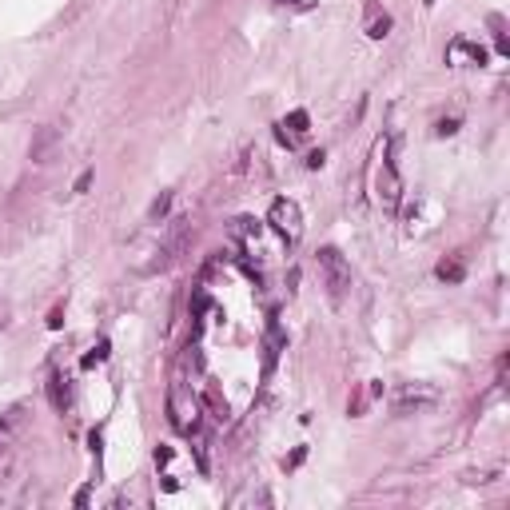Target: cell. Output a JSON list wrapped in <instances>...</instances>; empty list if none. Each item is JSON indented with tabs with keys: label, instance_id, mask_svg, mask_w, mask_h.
Masks as SVG:
<instances>
[{
	"label": "cell",
	"instance_id": "6da1fadb",
	"mask_svg": "<svg viewBox=\"0 0 510 510\" xmlns=\"http://www.w3.org/2000/svg\"><path fill=\"white\" fill-rule=\"evenodd\" d=\"M200 415H203L200 399L191 395L188 379L176 371L172 387H167V422H172L179 434H196V427H200Z\"/></svg>",
	"mask_w": 510,
	"mask_h": 510
},
{
	"label": "cell",
	"instance_id": "7a4b0ae2",
	"mask_svg": "<svg viewBox=\"0 0 510 510\" xmlns=\"http://www.w3.org/2000/svg\"><path fill=\"white\" fill-rule=\"evenodd\" d=\"M315 263H319V275H323V287H327V295H331V300H343L347 291H351V283H355V275H351V263L343 259V251H339V247H319Z\"/></svg>",
	"mask_w": 510,
	"mask_h": 510
},
{
	"label": "cell",
	"instance_id": "3957f363",
	"mask_svg": "<svg viewBox=\"0 0 510 510\" xmlns=\"http://www.w3.org/2000/svg\"><path fill=\"white\" fill-rule=\"evenodd\" d=\"M267 223H271V232H275L283 244H291V247L303 239V208L295 200H287V196L271 200V208H267Z\"/></svg>",
	"mask_w": 510,
	"mask_h": 510
},
{
	"label": "cell",
	"instance_id": "277c9868",
	"mask_svg": "<svg viewBox=\"0 0 510 510\" xmlns=\"http://www.w3.org/2000/svg\"><path fill=\"white\" fill-rule=\"evenodd\" d=\"M375 203L383 211H395L403 208V176H399V167H395V155H383V164H379V172H375Z\"/></svg>",
	"mask_w": 510,
	"mask_h": 510
},
{
	"label": "cell",
	"instance_id": "5b68a950",
	"mask_svg": "<svg viewBox=\"0 0 510 510\" xmlns=\"http://www.w3.org/2000/svg\"><path fill=\"white\" fill-rule=\"evenodd\" d=\"M439 403V387L434 383H403L395 395H391V410L395 415H422Z\"/></svg>",
	"mask_w": 510,
	"mask_h": 510
},
{
	"label": "cell",
	"instance_id": "8992f818",
	"mask_svg": "<svg viewBox=\"0 0 510 510\" xmlns=\"http://www.w3.org/2000/svg\"><path fill=\"white\" fill-rule=\"evenodd\" d=\"M490 52L482 45H475V40H466V36H455L451 45H446V64L455 68H487Z\"/></svg>",
	"mask_w": 510,
	"mask_h": 510
},
{
	"label": "cell",
	"instance_id": "52a82bcc",
	"mask_svg": "<svg viewBox=\"0 0 510 510\" xmlns=\"http://www.w3.org/2000/svg\"><path fill=\"white\" fill-rule=\"evenodd\" d=\"M307 128H311V116L303 108H295V112H287V116L275 124V140L283 148H300V140L307 136Z\"/></svg>",
	"mask_w": 510,
	"mask_h": 510
},
{
	"label": "cell",
	"instance_id": "ba28073f",
	"mask_svg": "<svg viewBox=\"0 0 510 510\" xmlns=\"http://www.w3.org/2000/svg\"><path fill=\"white\" fill-rule=\"evenodd\" d=\"M391 28H395V20H391V12L379 4V0H367V24H363V32L371 36V40H387Z\"/></svg>",
	"mask_w": 510,
	"mask_h": 510
},
{
	"label": "cell",
	"instance_id": "9c48e42d",
	"mask_svg": "<svg viewBox=\"0 0 510 510\" xmlns=\"http://www.w3.org/2000/svg\"><path fill=\"white\" fill-rule=\"evenodd\" d=\"M56 144H60V128H56V124H45V128L32 136V144H28V155H32L36 164H48V155H52Z\"/></svg>",
	"mask_w": 510,
	"mask_h": 510
},
{
	"label": "cell",
	"instance_id": "30bf717a",
	"mask_svg": "<svg viewBox=\"0 0 510 510\" xmlns=\"http://www.w3.org/2000/svg\"><path fill=\"white\" fill-rule=\"evenodd\" d=\"M434 275L443 279V283H463L466 279V259L463 255H446L443 263L434 267Z\"/></svg>",
	"mask_w": 510,
	"mask_h": 510
},
{
	"label": "cell",
	"instance_id": "8fae6325",
	"mask_svg": "<svg viewBox=\"0 0 510 510\" xmlns=\"http://www.w3.org/2000/svg\"><path fill=\"white\" fill-rule=\"evenodd\" d=\"M379 395H383V387H379L375 379H371V383H363V387H359V395H355L351 403H347V415H355V419H359V415H363V410L371 407V403H375Z\"/></svg>",
	"mask_w": 510,
	"mask_h": 510
},
{
	"label": "cell",
	"instance_id": "7c38bea8",
	"mask_svg": "<svg viewBox=\"0 0 510 510\" xmlns=\"http://www.w3.org/2000/svg\"><path fill=\"white\" fill-rule=\"evenodd\" d=\"M200 407L208 410V415H211V419H215V422H227V399H223V395H220V391H215V387H208V391H203Z\"/></svg>",
	"mask_w": 510,
	"mask_h": 510
},
{
	"label": "cell",
	"instance_id": "4fadbf2b",
	"mask_svg": "<svg viewBox=\"0 0 510 510\" xmlns=\"http://www.w3.org/2000/svg\"><path fill=\"white\" fill-rule=\"evenodd\" d=\"M172 200H176L172 191H160V196L152 200V208H148L144 223H164V220H167V211H172Z\"/></svg>",
	"mask_w": 510,
	"mask_h": 510
},
{
	"label": "cell",
	"instance_id": "5bb4252c",
	"mask_svg": "<svg viewBox=\"0 0 510 510\" xmlns=\"http://www.w3.org/2000/svg\"><path fill=\"white\" fill-rule=\"evenodd\" d=\"M48 399H52V407H56V410H64V407H68V383H64L60 375L48 379Z\"/></svg>",
	"mask_w": 510,
	"mask_h": 510
},
{
	"label": "cell",
	"instance_id": "9a60e30c",
	"mask_svg": "<svg viewBox=\"0 0 510 510\" xmlns=\"http://www.w3.org/2000/svg\"><path fill=\"white\" fill-rule=\"evenodd\" d=\"M104 359H108V339H100V343L92 347L88 355L80 359V367H84V371H88V367H96V363H104Z\"/></svg>",
	"mask_w": 510,
	"mask_h": 510
},
{
	"label": "cell",
	"instance_id": "2e32d148",
	"mask_svg": "<svg viewBox=\"0 0 510 510\" xmlns=\"http://www.w3.org/2000/svg\"><path fill=\"white\" fill-rule=\"evenodd\" d=\"M235 235H239V239H259V223L255 220H235Z\"/></svg>",
	"mask_w": 510,
	"mask_h": 510
},
{
	"label": "cell",
	"instance_id": "e0dca14e",
	"mask_svg": "<svg viewBox=\"0 0 510 510\" xmlns=\"http://www.w3.org/2000/svg\"><path fill=\"white\" fill-rule=\"evenodd\" d=\"M490 24L502 28V16H490ZM494 48H499V56H510V45H506V36H502V32H494Z\"/></svg>",
	"mask_w": 510,
	"mask_h": 510
},
{
	"label": "cell",
	"instance_id": "ac0fdd59",
	"mask_svg": "<svg viewBox=\"0 0 510 510\" xmlns=\"http://www.w3.org/2000/svg\"><path fill=\"white\" fill-rule=\"evenodd\" d=\"M458 132V120H439L434 124V136H455Z\"/></svg>",
	"mask_w": 510,
	"mask_h": 510
},
{
	"label": "cell",
	"instance_id": "d6986e66",
	"mask_svg": "<svg viewBox=\"0 0 510 510\" xmlns=\"http://www.w3.org/2000/svg\"><path fill=\"white\" fill-rule=\"evenodd\" d=\"M323 164H327V152H323V148L307 152V167H311V172H315V167H323Z\"/></svg>",
	"mask_w": 510,
	"mask_h": 510
},
{
	"label": "cell",
	"instance_id": "ffe728a7",
	"mask_svg": "<svg viewBox=\"0 0 510 510\" xmlns=\"http://www.w3.org/2000/svg\"><path fill=\"white\" fill-rule=\"evenodd\" d=\"M48 327H52V331H60V327H64V307H52V315H48Z\"/></svg>",
	"mask_w": 510,
	"mask_h": 510
},
{
	"label": "cell",
	"instance_id": "44dd1931",
	"mask_svg": "<svg viewBox=\"0 0 510 510\" xmlns=\"http://www.w3.org/2000/svg\"><path fill=\"white\" fill-rule=\"evenodd\" d=\"M160 463H172V446H160V451H155V466Z\"/></svg>",
	"mask_w": 510,
	"mask_h": 510
},
{
	"label": "cell",
	"instance_id": "7402d4cb",
	"mask_svg": "<svg viewBox=\"0 0 510 510\" xmlns=\"http://www.w3.org/2000/svg\"><path fill=\"white\" fill-rule=\"evenodd\" d=\"M88 184H92V172H84V176L76 179V196H80V191H88Z\"/></svg>",
	"mask_w": 510,
	"mask_h": 510
},
{
	"label": "cell",
	"instance_id": "603a6c76",
	"mask_svg": "<svg viewBox=\"0 0 510 510\" xmlns=\"http://www.w3.org/2000/svg\"><path fill=\"white\" fill-rule=\"evenodd\" d=\"M303 455H307V451H303V446H300V451H295V455H291V458H287V463H283V466H300V463H303Z\"/></svg>",
	"mask_w": 510,
	"mask_h": 510
},
{
	"label": "cell",
	"instance_id": "cb8c5ba5",
	"mask_svg": "<svg viewBox=\"0 0 510 510\" xmlns=\"http://www.w3.org/2000/svg\"><path fill=\"white\" fill-rule=\"evenodd\" d=\"M0 434H4V419H0Z\"/></svg>",
	"mask_w": 510,
	"mask_h": 510
}]
</instances>
